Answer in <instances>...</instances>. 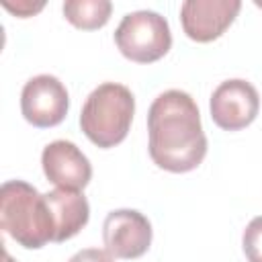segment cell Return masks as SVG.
<instances>
[{"instance_id":"obj_9","label":"cell","mask_w":262,"mask_h":262,"mask_svg":"<svg viewBox=\"0 0 262 262\" xmlns=\"http://www.w3.org/2000/svg\"><path fill=\"white\" fill-rule=\"evenodd\" d=\"M41 166L49 182L57 188L82 190L92 178V166L76 143L57 139L45 145L41 154Z\"/></svg>"},{"instance_id":"obj_13","label":"cell","mask_w":262,"mask_h":262,"mask_svg":"<svg viewBox=\"0 0 262 262\" xmlns=\"http://www.w3.org/2000/svg\"><path fill=\"white\" fill-rule=\"evenodd\" d=\"M68 262H115V260L106 250L86 248V250H80L78 254H74Z\"/></svg>"},{"instance_id":"obj_14","label":"cell","mask_w":262,"mask_h":262,"mask_svg":"<svg viewBox=\"0 0 262 262\" xmlns=\"http://www.w3.org/2000/svg\"><path fill=\"white\" fill-rule=\"evenodd\" d=\"M10 12H16L18 16H31V14H35V12H39L41 8H43V4H39V6H33V4H16V6H12V4H4Z\"/></svg>"},{"instance_id":"obj_2","label":"cell","mask_w":262,"mask_h":262,"mask_svg":"<svg viewBox=\"0 0 262 262\" xmlns=\"http://www.w3.org/2000/svg\"><path fill=\"white\" fill-rule=\"evenodd\" d=\"M0 225L16 244L29 250L43 248L55 235L45 194L25 180H6L2 184Z\"/></svg>"},{"instance_id":"obj_15","label":"cell","mask_w":262,"mask_h":262,"mask_svg":"<svg viewBox=\"0 0 262 262\" xmlns=\"http://www.w3.org/2000/svg\"><path fill=\"white\" fill-rule=\"evenodd\" d=\"M4 262H8V256H6V252H4Z\"/></svg>"},{"instance_id":"obj_3","label":"cell","mask_w":262,"mask_h":262,"mask_svg":"<svg viewBox=\"0 0 262 262\" xmlns=\"http://www.w3.org/2000/svg\"><path fill=\"white\" fill-rule=\"evenodd\" d=\"M133 113L135 98L131 90L117 82H104L88 94L80 113V127L94 145L115 147L127 137Z\"/></svg>"},{"instance_id":"obj_8","label":"cell","mask_w":262,"mask_h":262,"mask_svg":"<svg viewBox=\"0 0 262 262\" xmlns=\"http://www.w3.org/2000/svg\"><path fill=\"white\" fill-rule=\"evenodd\" d=\"M239 8V0H186L180 6V23L188 39L209 43L227 31Z\"/></svg>"},{"instance_id":"obj_10","label":"cell","mask_w":262,"mask_h":262,"mask_svg":"<svg viewBox=\"0 0 262 262\" xmlns=\"http://www.w3.org/2000/svg\"><path fill=\"white\" fill-rule=\"evenodd\" d=\"M47 207L51 211L53 219V242H66L74 237L90 217V207L86 196L80 190H70V188H55L45 194Z\"/></svg>"},{"instance_id":"obj_6","label":"cell","mask_w":262,"mask_h":262,"mask_svg":"<svg viewBox=\"0 0 262 262\" xmlns=\"http://www.w3.org/2000/svg\"><path fill=\"white\" fill-rule=\"evenodd\" d=\"M209 108L217 127L223 131H239L258 117L260 96L248 80H225L213 90Z\"/></svg>"},{"instance_id":"obj_7","label":"cell","mask_w":262,"mask_h":262,"mask_svg":"<svg viewBox=\"0 0 262 262\" xmlns=\"http://www.w3.org/2000/svg\"><path fill=\"white\" fill-rule=\"evenodd\" d=\"M104 248L113 258L133 260L147 252L151 244V223L135 209L111 211L102 223Z\"/></svg>"},{"instance_id":"obj_12","label":"cell","mask_w":262,"mask_h":262,"mask_svg":"<svg viewBox=\"0 0 262 262\" xmlns=\"http://www.w3.org/2000/svg\"><path fill=\"white\" fill-rule=\"evenodd\" d=\"M242 246L248 262H262V215L254 217L248 223V227L244 229Z\"/></svg>"},{"instance_id":"obj_1","label":"cell","mask_w":262,"mask_h":262,"mask_svg":"<svg viewBox=\"0 0 262 262\" xmlns=\"http://www.w3.org/2000/svg\"><path fill=\"white\" fill-rule=\"evenodd\" d=\"M147 131L149 156L162 170L174 174L190 172L207 156L199 106L182 90H166L151 102Z\"/></svg>"},{"instance_id":"obj_4","label":"cell","mask_w":262,"mask_h":262,"mask_svg":"<svg viewBox=\"0 0 262 262\" xmlns=\"http://www.w3.org/2000/svg\"><path fill=\"white\" fill-rule=\"evenodd\" d=\"M119 51L135 63H154L172 47L168 20L154 10H135L123 16L115 31Z\"/></svg>"},{"instance_id":"obj_5","label":"cell","mask_w":262,"mask_h":262,"mask_svg":"<svg viewBox=\"0 0 262 262\" xmlns=\"http://www.w3.org/2000/svg\"><path fill=\"white\" fill-rule=\"evenodd\" d=\"M70 108V96L66 86L49 74H39L31 78L20 92L23 117L35 127H55L59 125Z\"/></svg>"},{"instance_id":"obj_11","label":"cell","mask_w":262,"mask_h":262,"mask_svg":"<svg viewBox=\"0 0 262 262\" xmlns=\"http://www.w3.org/2000/svg\"><path fill=\"white\" fill-rule=\"evenodd\" d=\"M113 4L108 0H68L63 2V16L76 29L94 31L108 23Z\"/></svg>"}]
</instances>
